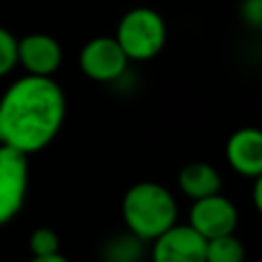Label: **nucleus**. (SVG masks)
<instances>
[{"label": "nucleus", "mask_w": 262, "mask_h": 262, "mask_svg": "<svg viewBox=\"0 0 262 262\" xmlns=\"http://www.w3.org/2000/svg\"><path fill=\"white\" fill-rule=\"evenodd\" d=\"M68 113L66 92L53 78L23 76L0 96V145L37 154L61 131Z\"/></svg>", "instance_id": "obj_1"}, {"label": "nucleus", "mask_w": 262, "mask_h": 262, "mask_svg": "<svg viewBox=\"0 0 262 262\" xmlns=\"http://www.w3.org/2000/svg\"><path fill=\"white\" fill-rule=\"evenodd\" d=\"M121 215L127 231L149 244L178 223V203L160 182L141 180L123 194Z\"/></svg>", "instance_id": "obj_2"}, {"label": "nucleus", "mask_w": 262, "mask_h": 262, "mask_svg": "<svg viewBox=\"0 0 262 262\" xmlns=\"http://www.w3.org/2000/svg\"><path fill=\"white\" fill-rule=\"evenodd\" d=\"M168 29L164 16L149 6L127 10L115 31V41L129 61L154 59L166 45Z\"/></svg>", "instance_id": "obj_3"}, {"label": "nucleus", "mask_w": 262, "mask_h": 262, "mask_svg": "<svg viewBox=\"0 0 262 262\" xmlns=\"http://www.w3.org/2000/svg\"><path fill=\"white\" fill-rule=\"evenodd\" d=\"M29 190V158L0 145V227L23 209Z\"/></svg>", "instance_id": "obj_4"}, {"label": "nucleus", "mask_w": 262, "mask_h": 262, "mask_svg": "<svg viewBox=\"0 0 262 262\" xmlns=\"http://www.w3.org/2000/svg\"><path fill=\"white\" fill-rule=\"evenodd\" d=\"M78 66L82 74L94 82H115L125 74L129 59L115 37L100 35L84 43L78 55Z\"/></svg>", "instance_id": "obj_5"}, {"label": "nucleus", "mask_w": 262, "mask_h": 262, "mask_svg": "<svg viewBox=\"0 0 262 262\" xmlns=\"http://www.w3.org/2000/svg\"><path fill=\"white\" fill-rule=\"evenodd\" d=\"M188 225L207 242L213 237L229 235L237 227V209L227 196L217 192L213 196L192 201Z\"/></svg>", "instance_id": "obj_6"}, {"label": "nucleus", "mask_w": 262, "mask_h": 262, "mask_svg": "<svg viewBox=\"0 0 262 262\" xmlns=\"http://www.w3.org/2000/svg\"><path fill=\"white\" fill-rule=\"evenodd\" d=\"M147 256L151 262H205L207 239H203L188 223H176L154 242Z\"/></svg>", "instance_id": "obj_7"}, {"label": "nucleus", "mask_w": 262, "mask_h": 262, "mask_svg": "<svg viewBox=\"0 0 262 262\" xmlns=\"http://www.w3.org/2000/svg\"><path fill=\"white\" fill-rule=\"evenodd\" d=\"M63 61L59 41L47 33H29L16 41V63L29 76L53 78Z\"/></svg>", "instance_id": "obj_8"}, {"label": "nucleus", "mask_w": 262, "mask_h": 262, "mask_svg": "<svg viewBox=\"0 0 262 262\" xmlns=\"http://www.w3.org/2000/svg\"><path fill=\"white\" fill-rule=\"evenodd\" d=\"M229 166L246 178L262 176V133L258 127H242L231 133L225 143Z\"/></svg>", "instance_id": "obj_9"}, {"label": "nucleus", "mask_w": 262, "mask_h": 262, "mask_svg": "<svg viewBox=\"0 0 262 262\" xmlns=\"http://www.w3.org/2000/svg\"><path fill=\"white\" fill-rule=\"evenodd\" d=\"M178 188L190 201H199L221 190V176L207 162H188L178 172Z\"/></svg>", "instance_id": "obj_10"}, {"label": "nucleus", "mask_w": 262, "mask_h": 262, "mask_svg": "<svg viewBox=\"0 0 262 262\" xmlns=\"http://www.w3.org/2000/svg\"><path fill=\"white\" fill-rule=\"evenodd\" d=\"M147 256V242L139 239L131 231L111 235L100 248L102 262H143Z\"/></svg>", "instance_id": "obj_11"}, {"label": "nucleus", "mask_w": 262, "mask_h": 262, "mask_svg": "<svg viewBox=\"0 0 262 262\" xmlns=\"http://www.w3.org/2000/svg\"><path fill=\"white\" fill-rule=\"evenodd\" d=\"M246 250L235 233L213 237L207 242L205 248V262H244Z\"/></svg>", "instance_id": "obj_12"}, {"label": "nucleus", "mask_w": 262, "mask_h": 262, "mask_svg": "<svg viewBox=\"0 0 262 262\" xmlns=\"http://www.w3.org/2000/svg\"><path fill=\"white\" fill-rule=\"evenodd\" d=\"M29 250L33 256L59 254V235L51 227H37L29 235Z\"/></svg>", "instance_id": "obj_13"}, {"label": "nucleus", "mask_w": 262, "mask_h": 262, "mask_svg": "<svg viewBox=\"0 0 262 262\" xmlns=\"http://www.w3.org/2000/svg\"><path fill=\"white\" fill-rule=\"evenodd\" d=\"M16 37L6 29L0 27V78L8 76L16 63Z\"/></svg>", "instance_id": "obj_14"}, {"label": "nucleus", "mask_w": 262, "mask_h": 262, "mask_svg": "<svg viewBox=\"0 0 262 262\" xmlns=\"http://www.w3.org/2000/svg\"><path fill=\"white\" fill-rule=\"evenodd\" d=\"M239 16L248 27L260 29L262 27V0H242Z\"/></svg>", "instance_id": "obj_15"}, {"label": "nucleus", "mask_w": 262, "mask_h": 262, "mask_svg": "<svg viewBox=\"0 0 262 262\" xmlns=\"http://www.w3.org/2000/svg\"><path fill=\"white\" fill-rule=\"evenodd\" d=\"M29 262H70V260L61 254H51V256H31Z\"/></svg>", "instance_id": "obj_16"}, {"label": "nucleus", "mask_w": 262, "mask_h": 262, "mask_svg": "<svg viewBox=\"0 0 262 262\" xmlns=\"http://www.w3.org/2000/svg\"><path fill=\"white\" fill-rule=\"evenodd\" d=\"M262 178H254V205L256 209L262 207Z\"/></svg>", "instance_id": "obj_17"}]
</instances>
